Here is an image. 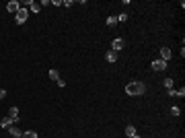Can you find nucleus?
I'll return each instance as SVG.
<instances>
[{
	"label": "nucleus",
	"instance_id": "1",
	"mask_svg": "<svg viewBox=\"0 0 185 138\" xmlns=\"http://www.w3.org/2000/svg\"><path fill=\"white\" fill-rule=\"evenodd\" d=\"M144 91H146V85H144L142 80H132V83H127L126 85V93L132 97H140L144 95Z\"/></svg>",
	"mask_w": 185,
	"mask_h": 138
},
{
	"label": "nucleus",
	"instance_id": "2",
	"mask_svg": "<svg viewBox=\"0 0 185 138\" xmlns=\"http://www.w3.org/2000/svg\"><path fill=\"white\" fill-rule=\"evenodd\" d=\"M27 17H29V9H25V6H21V9L15 12V19H17V25H23V23H27Z\"/></svg>",
	"mask_w": 185,
	"mask_h": 138
},
{
	"label": "nucleus",
	"instance_id": "3",
	"mask_svg": "<svg viewBox=\"0 0 185 138\" xmlns=\"http://www.w3.org/2000/svg\"><path fill=\"white\" fill-rule=\"evenodd\" d=\"M150 68L156 70V72H162V70H167V62H165V60H154L150 64Z\"/></svg>",
	"mask_w": 185,
	"mask_h": 138
},
{
	"label": "nucleus",
	"instance_id": "4",
	"mask_svg": "<svg viewBox=\"0 0 185 138\" xmlns=\"http://www.w3.org/2000/svg\"><path fill=\"white\" fill-rule=\"evenodd\" d=\"M160 60H165V62L171 60V48H167V45L160 48Z\"/></svg>",
	"mask_w": 185,
	"mask_h": 138
},
{
	"label": "nucleus",
	"instance_id": "5",
	"mask_svg": "<svg viewBox=\"0 0 185 138\" xmlns=\"http://www.w3.org/2000/svg\"><path fill=\"white\" fill-rule=\"evenodd\" d=\"M124 45H126V43H124V39H113V43H111V50H113V52H119V50H124Z\"/></svg>",
	"mask_w": 185,
	"mask_h": 138
},
{
	"label": "nucleus",
	"instance_id": "6",
	"mask_svg": "<svg viewBox=\"0 0 185 138\" xmlns=\"http://www.w3.org/2000/svg\"><path fill=\"white\" fill-rule=\"evenodd\" d=\"M19 9H21V4H19L17 0H10L9 4H6V10H9V12H17Z\"/></svg>",
	"mask_w": 185,
	"mask_h": 138
},
{
	"label": "nucleus",
	"instance_id": "7",
	"mask_svg": "<svg viewBox=\"0 0 185 138\" xmlns=\"http://www.w3.org/2000/svg\"><path fill=\"white\" fill-rule=\"evenodd\" d=\"M9 134H10L12 138H23V132H21L17 126H10V128H9Z\"/></svg>",
	"mask_w": 185,
	"mask_h": 138
},
{
	"label": "nucleus",
	"instance_id": "8",
	"mask_svg": "<svg viewBox=\"0 0 185 138\" xmlns=\"http://www.w3.org/2000/svg\"><path fill=\"white\" fill-rule=\"evenodd\" d=\"M9 118L12 122H19V107H10L9 109Z\"/></svg>",
	"mask_w": 185,
	"mask_h": 138
},
{
	"label": "nucleus",
	"instance_id": "9",
	"mask_svg": "<svg viewBox=\"0 0 185 138\" xmlns=\"http://www.w3.org/2000/svg\"><path fill=\"white\" fill-rule=\"evenodd\" d=\"M12 124H15V122L10 120L9 115H6V118H2V120H0V126H2V128H4V130H9L10 126H12Z\"/></svg>",
	"mask_w": 185,
	"mask_h": 138
},
{
	"label": "nucleus",
	"instance_id": "10",
	"mask_svg": "<svg viewBox=\"0 0 185 138\" xmlns=\"http://www.w3.org/2000/svg\"><path fill=\"white\" fill-rule=\"evenodd\" d=\"M105 60H107V62H111V64H113V62L117 60V52H113V50H109V52L105 54Z\"/></svg>",
	"mask_w": 185,
	"mask_h": 138
},
{
	"label": "nucleus",
	"instance_id": "11",
	"mask_svg": "<svg viewBox=\"0 0 185 138\" xmlns=\"http://www.w3.org/2000/svg\"><path fill=\"white\" fill-rule=\"evenodd\" d=\"M27 4H29V10H31V12H39V10H41V6H39L37 2H33V0H31V2H27Z\"/></svg>",
	"mask_w": 185,
	"mask_h": 138
},
{
	"label": "nucleus",
	"instance_id": "12",
	"mask_svg": "<svg viewBox=\"0 0 185 138\" xmlns=\"http://www.w3.org/2000/svg\"><path fill=\"white\" fill-rule=\"evenodd\" d=\"M50 80H54V83H58L60 80V72L58 70H54V68L50 70Z\"/></svg>",
	"mask_w": 185,
	"mask_h": 138
},
{
	"label": "nucleus",
	"instance_id": "13",
	"mask_svg": "<svg viewBox=\"0 0 185 138\" xmlns=\"http://www.w3.org/2000/svg\"><path fill=\"white\" fill-rule=\"evenodd\" d=\"M23 138H39V136L35 130H27V132H23Z\"/></svg>",
	"mask_w": 185,
	"mask_h": 138
},
{
	"label": "nucleus",
	"instance_id": "14",
	"mask_svg": "<svg viewBox=\"0 0 185 138\" xmlns=\"http://www.w3.org/2000/svg\"><path fill=\"white\" fill-rule=\"evenodd\" d=\"M107 25L115 27V25H117V17H107Z\"/></svg>",
	"mask_w": 185,
	"mask_h": 138
},
{
	"label": "nucleus",
	"instance_id": "15",
	"mask_svg": "<svg viewBox=\"0 0 185 138\" xmlns=\"http://www.w3.org/2000/svg\"><path fill=\"white\" fill-rule=\"evenodd\" d=\"M126 134H127V136H134V134H138V132H136L134 126H127V128H126Z\"/></svg>",
	"mask_w": 185,
	"mask_h": 138
},
{
	"label": "nucleus",
	"instance_id": "16",
	"mask_svg": "<svg viewBox=\"0 0 185 138\" xmlns=\"http://www.w3.org/2000/svg\"><path fill=\"white\" fill-rule=\"evenodd\" d=\"M171 115H181V109H179V107H177V105H173V107H171Z\"/></svg>",
	"mask_w": 185,
	"mask_h": 138
},
{
	"label": "nucleus",
	"instance_id": "17",
	"mask_svg": "<svg viewBox=\"0 0 185 138\" xmlns=\"http://www.w3.org/2000/svg\"><path fill=\"white\" fill-rule=\"evenodd\" d=\"M162 85H165V89H171V87H173V78H165Z\"/></svg>",
	"mask_w": 185,
	"mask_h": 138
},
{
	"label": "nucleus",
	"instance_id": "18",
	"mask_svg": "<svg viewBox=\"0 0 185 138\" xmlns=\"http://www.w3.org/2000/svg\"><path fill=\"white\" fill-rule=\"evenodd\" d=\"M119 21H121V23H124V21H127V15H126V12H121V15L117 17V23H119Z\"/></svg>",
	"mask_w": 185,
	"mask_h": 138
},
{
	"label": "nucleus",
	"instance_id": "19",
	"mask_svg": "<svg viewBox=\"0 0 185 138\" xmlns=\"http://www.w3.org/2000/svg\"><path fill=\"white\" fill-rule=\"evenodd\" d=\"M4 97H6V91H4V89H0V99H4Z\"/></svg>",
	"mask_w": 185,
	"mask_h": 138
},
{
	"label": "nucleus",
	"instance_id": "20",
	"mask_svg": "<svg viewBox=\"0 0 185 138\" xmlns=\"http://www.w3.org/2000/svg\"><path fill=\"white\" fill-rule=\"evenodd\" d=\"M130 138H142V136H138V134H134V136H130Z\"/></svg>",
	"mask_w": 185,
	"mask_h": 138
}]
</instances>
